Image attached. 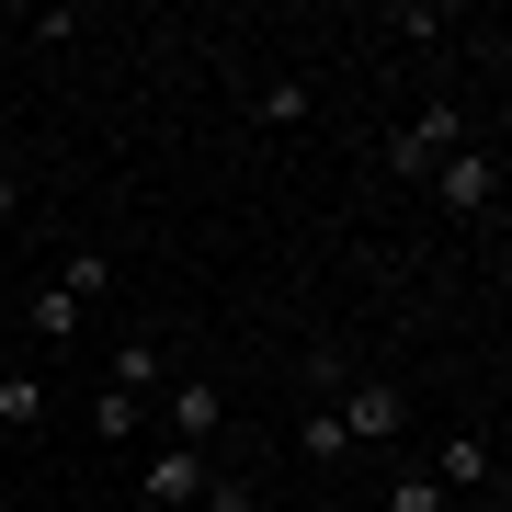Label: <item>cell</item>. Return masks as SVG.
<instances>
[{"label":"cell","instance_id":"cell-8","mask_svg":"<svg viewBox=\"0 0 512 512\" xmlns=\"http://www.w3.org/2000/svg\"><path fill=\"white\" fill-rule=\"evenodd\" d=\"M57 296H69V308L92 319L103 296H114V262H103V251H69V262H57Z\"/></svg>","mask_w":512,"mask_h":512},{"label":"cell","instance_id":"cell-2","mask_svg":"<svg viewBox=\"0 0 512 512\" xmlns=\"http://www.w3.org/2000/svg\"><path fill=\"white\" fill-rule=\"evenodd\" d=\"M433 194L456 205V217H490V205H501V148H490V137L444 148V160H433Z\"/></svg>","mask_w":512,"mask_h":512},{"label":"cell","instance_id":"cell-10","mask_svg":"<svg viewBox=\"0 0 512 512\" xmlns=\"http://www.w3.org/2000/svg\"><path fill=\"white\" fill-rule=\"evenodd\" d=\"M296 444H308V467H342V456H353V444H342V421H330L319 399L296 410Z\"/></svg>","mask_w":512,"mask_h":512},{"label":"cell","instance_id":"cell-9","mask_svg":"<svg viewBox=\"0 0 512 512\" xmlns=\"http://www.w3.org/2000/svg\"><path fill=\"white\" fill-rule=\"evenodd\" d=\"M35 421H46V387L23 365H0V433H35Z\"/></svg>","mask_w":512,"mask_h":512},{"label":"cell","instance_id":"cell-12","mask_svg":"<svg viewBox=\"0 0 512 512\" xmlns=\"http://www.w3.org/2000/svg\"><path fill=\"white\" fill-rule=\"evenodd\" d=\"M137 421H148V399H114V387H103V399H92V433H103V444H126Z\"/></svg>","mask_w":512,"mask_h":512},{"label":"cell","instance_id":"cell-3","mask_svg":"<svg viewBox=\"0 0 512 512\" xmlns=\"http://www.w3.org/2000/svg\"><path fill=\"white\" fill-rule=\"evenodd\" d=\"M330 421H342V444H353V456H365V444H399L410 399H399V387H387V376H353L342 399H330Z\"/></svg>","mask_w":512,"mask_h":512},{"label":"cell","instance_id":"cell-14","mask_svg":"<svg viewBox=\"0 0 512 512\" xmlns=\"http://www.w3.org/2000/svg\"><path fill=\"white\" fill-rule=\"evenodd\" d=\"M69 330H80V308H69L57 285H46V296H35V342H69Z\"/></svg>","mask_w":512,"mask_h":512},{"label":"cell","instance_id":"cell-17","mask_svg":"<svg viewBox=\"0 0 512 512\" xmlns=\"http://www.w3.org/2000/svg\"><path fill=\"white\" fill-rule=\"evenodd\" d=\"M12 205H23V194H12V171H0V217H12Z\"/></svg>","mask_w":512,"mask_h":512},{"label":"cell","instance_id":"cell-13","mask_svg":"<svg viewBox=\"0 0 512 512\" xmlns=\"http://www.w3.org/2000/svg\"><path fill=\"white\" fill-rule=\"evenodd\" d=\"M342 387H353V365H342V353H330V342H319V353H308V399L330 410V399H342Z\"/></svg>","mask_w":512,"mask_h":512},{"label":"cell","instance_id":"cell-5","mask_svg":"<svg viewBox=\"0 0 512 512\" xmlns=\"http://www.w3.org/2000/svg\"><path fill=\"white\" fill-rule=\"evenodd\" d=\"M217 421H228V399H217L205 376H171V387H160V444H194V456H205Z\"/></svg>","mask_w":512,"mask_h":512},{"label":"cell","instance_id":"cell-1","mask_svg":"<svg viewBox=\"0 0 512 512\" xmlns=\"http://www.w3.org/2000/svg\"><path fill=\"white\" fill-rule=\"evenodd\" d=\"M478 126H467V103H421L410 126H387V171H399V183H433V160L444 148H467Z\"/></svg>","mask_w":512,"mask_h":512},{"label":"cell","instance_id":"cell-15","mask_svg":"<svg viewBox=\"0 0 512 512\" xmlns=\"http://www.w3.org/2000/svg\"><path fill=\"white\" fill-rule=\"evenodd\" d=\"M194 512H274V501H262V490H239V478H205V501Z\"/></svg>","mask_w":512,"mask_h":512},{"label":"cell","instance_id":"cell-18","mask_svg":"<svg viewBox=\"0 0 512 512\" xmlns=\"http://www.w3.org/2000/svg\"><path fill=\"white\" fill-rule=\"evenodd\" d=\"M0 365H12V330H0Z\"/></svg>","mask_w":512,"mask_h":512},{"label":"cell","instance_id":"cell-16","mask_svg":"<svg viewBox=\"0 0 512 512\" xmlns=\"http://www.w3.org/2000/svg\"><path fill=\"white\" fill-rule=\"evenodd\" d=\"M387 512H456V501H444L433 478H399V490H387Z\"/></svg>","mask_w":512,"mask_h":512},{"label":"cell","instance_id":"cell-4","mask_svg":"<svg viewBox=\"0 0 512 512\" xmlns=\"http://www.w3.org/2000/svg\"><path fill=\"white\" fill-rule=\"evenodd\" d=\"M205 478H217V467H205L194 444H148V467H137V501H148V512H194V501H205Z\"/></svg>","mask_w":512,"mask_h":512},{"label":"cell","instance_id":"cell-6","mask_svg":"<svg viewBox=\"0 0 512 512\" xmlns=\"http://www.w3.org/2000/svg\"><path fill=\"white\" fill-rule=\"evenodd\" d=\"M421 478H433L444 501H456V490H478V478H490V433H444V444H433V467H421Z\"/></svg>","mask_w":512,"mask_h":512},{"label":"cell","instance_id":"cell-7","mask_svg":"<svg viewBox=\"0 0 512 512\" xmlns=\"http://www.w3.org/2000/svg\"><path fill=\"white\" fill-rule=\"evenodd\" d=\"M103 387H114V399H160V387H171V353L126 330V353H114V376H103Z\"/></svg>","mask_w":512,"mask_h":512},{"label":"cell","instance_id":"cell-11","mask_svg":"<svg viewBox=\"0 0 512 512\" xmlns=\"http://www.w3.org/2000/svg\"><path fill=\"white\" fill-rule=\"evenodd\" d=\"M251 114H262V126H296V114H308V80H262Z\"/></svg>","mask_w":512,"mask_h":512}]
</instances>
